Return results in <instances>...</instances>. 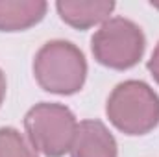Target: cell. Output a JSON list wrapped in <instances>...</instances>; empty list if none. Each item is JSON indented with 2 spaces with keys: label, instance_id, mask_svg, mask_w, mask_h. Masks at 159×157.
Masks as SVG:
<instances>
[{
  "label": "cell",
  "instance_id": "obj_11",
  "mask_svg": "<svg viewBox=\"0 0 159 157\" xmlns=\"http://www.w3.org/2000/svg\"><path fill=\"white\" fill-rule=\"evenodd\" d=\"M152 7H156V9H159V0H156V2H152Z\"/></svg>",
  "mask_w": 159,
  "mask_h": 157
},
{
  "label": "cell",
  "instance_id": "obj_2",
  "mask_svg": "<svg viewBox=\"0 0 159 157\" xmlns=\"http://www.w3.org/2000/svg\"><path fill=\"white\" fill-rule=\"evenodd\" d=\"M106 115L126 135H146L159 122V96L141 79L122 81L107 98Z\"/></svg>",
  "mask_w": 159,
  "mask_h": 157
},
{
  "label": "cell",
  "instance_id": "obj_7",
  "mask_svg": "<svg viewBox=\"0 0 159 157\" xmlns=\"http://www.w3.org/2000/svg\"><path fill=\"white\" fill-rule=\"evenodd\" d=\"M48 4L43 0H0V32H22L43 20Z\"/></svg>",
  "mask_w": 159,
  "mask_h": 157
},
{
  "label": "cell",
  "instance_id": "obj_3",
  "mask_svg": "<svg viewBox=\"0 0 159 157\" xmlns=\"http://www.w3.org/2000/svg\"><path fill=\"white\" fill-rule=\"evenodd\" d=\"M26 139L37 154L46 157H61L70 152L78 120L74 113L61 104H35L24 117Z\"/></svg>",
  "mask_w": 159,
  "mask_h": 157
},
{
  "label": "cell",
  "instance_id": "obj_9",
  "mask_svg": "<svg viewBox=\"0 0 159 157\" xmlns=\"http://www.w3.org/2000/svg\"><path fill=\"white\" fill-rule=\"evenodd\" d=\"M148 70L154 76V79L159 83V43H157V46L154 48V52H152V57L148 59Z\"/></svg>",
  "mask_w": 159,
  "mask_h": 157
},
{
  "label": "cell",
  "instance_id": "obj_8",
  "mask_svg": "<svg viewBox=\"0 0 159 157\" xmlns=\"http://www.w3.org/2000/svg\"><path fill=\"white\" fill-rule=\"evenodd\" d=\"M0 157H39L30 141L15 128H0Z\"/></svg>",
  "mask_w": 159,
  "mask_h": 157
},
{
  "label": "cell",
  "instance_id": "obj_10",
  "mask_svg": "<svg viewBox=\"0 0 159 157\" xmlns=\"http://www.w3.org/2000/svg\"><path fill=\"white\" fill-rule=\"evenodd\" d=\"M6 76H4V72L0 70V105H2V102H4V98H6Z\"/></svg>",
  "mask_w": 159,
  "mask_h": 157
},
{
  "label": "cell",
  "instance_id": "obj_4",
  "mask_svg": "<svg viewBox=\"0 0 159 157\" xmlns=\"http://www.w3.org/2000/svg\"><path fill=\"white\" fill-rule=\"evenodd\" d=\"M144 34L133 20L111 17L94 32L91 50L100 65L115 70H126L139 63L144 54Z\"/></svg>",
  "mask_w": 159,
  "mask_h": 157
},
{
  "label": "cell",
  "instance_id": "obj_1",
  "mask_svg": "<svg viewBox=\"0 0 159 157\" xmlns=\"http://www.w3.org/2000/svg\"><path fill=\"white\" fill-rule=\"evenodd\" d=\"M34 76L41 89L52 94H74L87 78L83 52L69 41H48L34 59Z\"/></svg>",
  "mask_w": 159,
  "mask_h": 157
},
{
  "label": "cell",
  "instance_id": "obj_5",
  "mask_svg": "<svg viewBox=\"0 0 159 157\" xmlns=\"http://www.w3.org/2000/svg\"><path fill=\"white\" fill-rule=\"evenodd\" d=\"M70 157H117V141L100 120H81L70 146Z\"/></svg>",
  "mask_w": 159,
  "mask_h": 157
},
{
  "label": "cell",
  "instance_id": "obj_6",
  "mask_svg": "<svg viewBox=\"0 0 159 157\" xmlns=\"http://www.w3.org/2000/svg\"><path fill=\"white\" fill-rule=\"evenodd\" d=\"M56 9L63 22L76 30H89L104 24L115 11V2L109 0H59Z\"/></svg>",
  "mask_w": 159,
  "mask_h": 157
}]
</instances>
